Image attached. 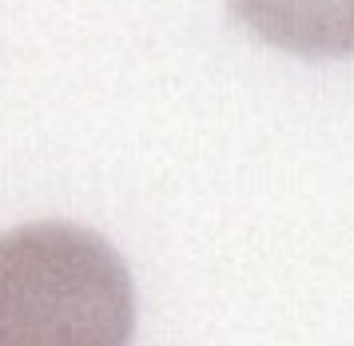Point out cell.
<instances>
[{"mask_svg": "<svg viewBox=\"0 0 354 346\" xmlns=\"http://www.w3.org/2000/svg\"><path fill=\"white\" fill-rule=\"evenodd\" d=\"M136 286L108 239L72 223L0 235V346H128Z\"/></svg>", "mask_w": 354, "mask_h": 346, "instance_id": "obj_1", "label": "cell"}, {"mask_svg": "<svg viewBox=\"0 0 354 346\" xmlns=\"http://www.w3.org/2000/svg\"><path fill=\"white\" fill-rule=\"evenodd\" d=\"M231 12L271 48L310 60L354 56V0H231Z\"/></svg>", "mask_w": 354, "mask_h": 346, "instance_id": "obj_2", "label": "cell"}]
</instances>
